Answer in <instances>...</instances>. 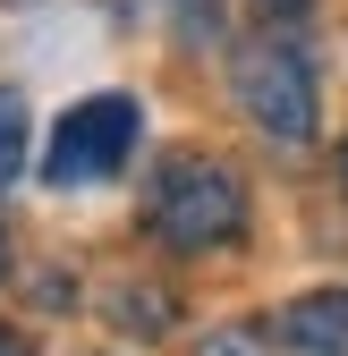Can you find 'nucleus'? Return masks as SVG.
Segmentation results:
<instances>
[{
    "mask_svg": "<svg viewBox=\"0 0 348 356\" xmlns=\"http://www.w3.org/2000/svg\"><path fill=\"white\" fill-rule=\"evenodd\" d=\"M145 229L179 254H204V246H230L246 229V187L230 161L212 153H170L153 170V195H145Z\"/></svg>",
    "mask_w": 348,
    "mask_h": 356,
    "instance_id": "1",
    "label": "nucleus"
},
{
    "mask_svg": "<svg viewBox=\"0 0 348 356\" xmlns=\"http://www.w3.org/2000/svg\"><path fill=\"white\" fill-rule=\"evenodd\" d=\"M127 153H136V102L127 94H94V102H77L52 127L42 178H52V187H94V178H111Z\"/></svg>",
    "mask_w": 348,
    "mask_h": 356,
    "instance_id": "2",
    "label": "nucleus"
},
{
    "mask_svg": "<svg viewBox=\"0 0 348 356\" xmlns=\"http://www.w3.org/2000/svg\"><path fill=\"white\" fill-rule=\"evenodd\" d=\"M238 94H246V119L272 145H306L315 136V60L297 42H255L238 60Z\"/></svg>",
    "mask_w": 348,
    "mask_h": 356,
    "instance_id": "3",
    "label": "nucleus"
},
{
    "mask_svg": "<svg viewBox=\"0 0 348 356\" xmlns=\"http://www.w3.org/2000/svg\"><path fill=\"white\" fill-rule=\"evenodd\" d=\"M280 348L289 356H348V289H315L280 314Z\"/></svg>",
    "mask_w": 348,
    "mask_h": 356,
    "instance_id": "4",
    "label": "nucleus"
},
{
    "mask_svg": "<svg viewBox=\"0 0 348 356\" xmlns=\"http://www.w3.org/2000/svg\"><path fill=\"white\" fill-rule=\"evenodd\" d=\"M26 170V94L17 85H0V187Z\"/></svg>",
    "mask_w": 348,
    "mask_h": 356,
    "instance_id": "5",
    "label": "nucleus"
},
{
    "mask_svg": "<svg viewBox=\"0 0 348 356\" xmlns=\"http://www.w3.org/2000/svg\"><path fill=\"white\" fill-rule=\"evenodd\" d=\"M119 314H127V331H170V297H145V289H127V297H119Z\"/></svg>",
    "mask_w": 348,
    "mask_h": 356,
    "instance_id": "6",
    "label": "nucleus"
},
{
    "mask_svg": "<svg viewBox=\"0 0 348 356\" xmlns=\"http://www.w3.org/2000/svg\"><path fill=\"white\" fill-rule=\"evenodd\" d=\"M196 356H272V348L255 339V331H212V339H204Z\"/></svg>",
    "mask_w": 348,
    "mask_h": 356,
    "instance_id": "7",
    "label": "nucleus"
},
{
    "mask_svg": "<svg viewBox=\"0 0 348 356\" xmlns=\"http://www.w3.org/2000/svg\"><path fill=\"white\" fill-rule=\"evenodd\" d=\"M255 9H264L272 26H289V17H306V0H255Z\"/></svg>",
    "mask_w": 348,
    "mask_h": 356,
    "instance_id": "8",
    "label": "nucleus"
},
{
    "mask_svg": "<svg viewBox=\"0 0 348 356\" xmlns=\"http://www.w3.org/2000/svg\"><path fill=\"white\" fill-rule=\"evenodd\" d=\"M0 356H34V339H26V331H9V323H0Z\"/></svg>",
    "mask_w": 348,
    "mask_h": 356,
    "instance_id": "9",
    "label": "nucleus"
},
{
    "mask_svg": "<svg viewBox=\"0 0 348 356\" xmlns=\"http://www.w3.org/2000/svg\"><path fill=\"white\" fill-rule=\"evenodd\" d=\"M0 280H9V229H0Z\"/></svg>",
    "mask_w": 348,
    "mask_h": 356,
    "instance_id": "10",
    "label": "nucleus"
},
{
    "mask_svg": "<svg viewBox=\"0 0 348 356\" xmlns=\"http://www.w3.org/2000/svg\"><path fill=\"white\" fill-rule=\"evenodd\" d=\"M340 178H348V145H340Z\"/></svg>",
    "mask_w": 348,
    "mask_h": 356,
    "instance_id": "11",
    "label": "nucleus"
}]
</instances>
